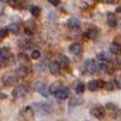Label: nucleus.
I'll list each match as a JSON object with an SVG mask.
<instances>
[{
    "instance_id": "nucleus-1",
    "label": "nucleus",
    "mask_w": 121,
    "mask_h": 121,
    "mask_svg": "<svg viewBox=\"0 0 121 121\" xmlns=\"http://www.w3.org/2000/svg\"><path fill=\"white\" fill-rule=\"evenodd\" d=\"M106 110L108 111V113L111 115V117L113 119H117L120 115H121V111H120V107L115 103H107L106 104Z\"/></svg>"
},
{
    "instance_id": "nucleus-2",
    "label": "nucleus",
    "mask_w": 121,
    "mask_h": 121,
    "mask_svg": "<svg viewBox=\"0 0 121 121\" xmlns=\"http://www.w3.org/2000/svg\"><path fill=\"white\" fill-rule=\"evenodd\" d=\"M27 92H28V87L27 86H24V84H18V86L13 89V97L14 98L23 97Z\"/></svg>"
},
{
    "instance_id": "nucleus-3",
    "label": "nucleus",
    "mask_w": 121,
    "mask_h": 121,
    "mask_svg": "<svg viewBox=\"0 0 121 121\" xmlns=\"http://www.w3.org/2000/svg\"><path fill=\"white\" fill-rule=\"evenodd\" d=\"M91 115L96 119H103L104 117V108L102 106H93L91 108Z\"/></svg>"
},
{
    "instance_id": "nucleus-4",
    "label": "nucleus",
    "mask_w": 121,
    "mask_h": 121,
    "mask_svg": "<svg viewBox=\"0 0 121 121\" xmlns=\"http://www.w3.org/2000/svg\"><path fill=\"white\" fill-rule=\"evenodd\" d=\"M84 69H86L88 73L93 74L97 71V64L96 61L92 60V59H88V60H86V63H84Z\"/></svg>"
},
{
    "instance_id": "nucleus-5",
    "label": "nucleus",
    "mask_w": 121,
    "mask_h": 121,
    "mask_svg": "<svg viewBox=\"0 0 121 121\" xmlns=\"http://www.w3.org/2000/svg\"><path fill=\"white\" fill-rule=\"evenodd\" d=\"M69 94H70V91H69V88L68 87H61L60 88V91H57L56 93H55V96H56L57 99H66L68 97H69Z\"/></svg>"
},
{
    "instance_id": "nucleus-6",
    "label": "nucleus",
    "mask_w": 121,
    "mask_h": 121,
    "mask_svg": "<svg viewBox=\"0 0 121 121\" xmlns=\"http://www.w3.org/2000/svg\"><path fill=\"white\" fill-rule=\"evenodd\" d=\"M104 86V83L102 80H91L89 83L87 84V87H88V89L89 91H97L98 88H101V87H103Z\"/></svg>"
},
{
    "instance_id": "nucleus-7",
    "label": "nucleus",
    "mask_w": 121,
    "mask_h": 121,
    "mask_svg": "<svg viewBox=\"0 0 121 121\" xmlns=\"http://www.w3.org/2000/svg\"><path fill=\"white\" fill-rule=\"evenodd\" d=\"M33 115H35V112H33V108H32V107H24V108L21 111V116L26 120L32 119Z\"/></svg>"
},
{
    "instance_id": "nucleus-8",
    "label": "nucleus",
    "mask_w": 121,
    "mask_h": 121,
    "mask_svg": "<svg viewBox=\"0 0 121 121\" xmlns=\"http://www.w3.org/2000/svg\"><path fill=\"white\" fill-rule=\"evenodd\" d=\"M69 51L71 52V54L74 55H79L82 51H83V46H82L80 43H78V42H75V43L70 45L69 46Z\"/></svg>"
},
{
    "instance_id": "nucleus-9",
    "label": "nucleus",
    "mask_w": 121,
    "mask_h": 121,
    "mask_svg": "<svg viewBox=\"0 0 121 121\" xmlns=\"http://www.w3.org/2000/svg\"><path fill=\"white\" fill-rule=\"evenodd\" d=\"M79 24H80V21L79 18L77 17H71L68 19V26H69V28H79Z\"/></svg>"
},
{
    "instance_id": "nucleus-10",
    "label": "nucleus",
    "mask_w": 121,
    "mask_h": 121,
    "mask_svg": "<svg viewBox=\"0 0 121 121\" xmlns=\"http://www.w3.org/2000/svg\"><path fill=\"white\" fill-rule=\"evenodd\" d=\"M84 89H86V86H84V83H83V82L77 80V82L74 83V91H75V92H77L78 94L83 93V92H84Z\"/></svg>"
},
{
    "instance_id": "nucleus-11",
    "label": "nucleus",
    "mask_w": 121,
    "mask_h": 121,
    "mask_svg": "<svg viewBox=\"0 0 121 121\" xmlns=\"http://www.w3.org/2000/svg\"><path fill=\"white\" fill-rule=\"evenodd\" d=\"M48 70H50L52 74H57L59 71H60V63H59V61H52V63L48 65Z\"/></svg>"
},
{
    "instance_id": "nucleus-12",
    "label": "nucleus",
    "mask_w": 121,
    "mask_h": 121,
    "mask_svg": "<svg viewBox=\"0 0 121 121\" xmlns=\"http://www.w3.org/2000/svg\"><path fill=\"white\" fill-rule=\"evenodd\" d=\"M38 108L43 113H50L52 111V106L50 103H38Z\"/></svg>"
},
{
    "instance_id": "nucleus-13",
    "label": "nucleus",
    "mask_w": 121,
    "mask_h": 121,
    "mask_svg": "<svg viewBox=\"0 0 121 121\" xmlns=\"http://www.w3.org/2000/svg\"><path fill=\"white\" fill-rule=\"evenodd\" d=\"M107 23H108L110 27H116L117 19H116V15L113 14V13H108V14H107Z\"/></svg>"
},
{
    "instance_id": "nucleus-14",
    "label": "nucleus",
    "mask_w": 121,
    "mask_h": 121,
    "mask_svg": "<svg viewBox=\"0 0 121 121\" xmlns=\"http://www.w3.org/2000/svg\"><path fill=\"white\" fill-rule=\"evenodd\" d=\"M97 59H98L99 61H102V63H107V61L111 60V55H110V52L103 51V52H99V54H98Z\"/></svg>"
},
{
    "instance_id": "nucleus-15",
    "label": "nucleus",
    "mask_w": 121,
    "mask_h": 121,
    "mask_svg": "<svg viewBox=\"0 0 121 121\" xmlns=\"http://www.w3.org/2000/svg\"><path fill=\"white\" fill-rule=\"evenodd\" d=\"M83 103V98L82 97H73L69 101V107H75V106H79V104Z\"/></svg>"
},
{
    "instance_id": "nucleus-16",
    "label": "nucleus",
    "mask_w": 121,
    "mask_h": 121,
    "mask_svg": "<svg viewBox=\"0 0 121 121\" xmlns=\"http://www.w3.org/2000/svg\"><path fill=\"white\" fill-rule=\"evenodd\" d=\"M17 73H18L19 77H27V75L29 74V68L28 66H23V65H22V66L18 68Z\"/></svg>"
},
{
    "instance_id": "nucleus-17",
    "label": "nucleus",
    "mask_w": 121,
    "mask_h": 121,
    "mask_svg": "<svg viewBox=\"0 0 121 121\" xmlns=\"http://www.w3.org/2000/svg\"><path fill=\"white\" fill-rule=\"evenodd\" d=\"M110 51L112 52V54H120L121 51V45L117 43V42H112L110 46Z\"/></svg>"
},
{
    "instance_id": "nucleus-18",
    "label": "nucleus",
    "mask_w": 121,
    "mask_h": 121,
    "mask_svg": "<svg viewBox=\"0 0 121 121\" xmlns=\"http://www.w3.org/2000/svg\"><path fill=\"white\" fill-rule=\"evenodd\" d=\"M60 88H61V84L59 83V82H54V83L48 87V91H50V93H54L55 94L57 91H60Z\"/></svg>"
},
{
    "instance_id": "nucleus-19",
    "label": "nucleus",
    "mask_w": 121,
    "mask_h": 121,
    "mask_svg": "<svg viewBox=\"0 0 121 121\" xmlns=\"http://www.w3.org/2000/svg\"><path fill=\"white\" fill-rule=\"evenodd\" d=\"M17 80V77H14L13 74H6L4 77V83L5 84H14Z\"/></svg>"
},
{
    "instance_id": "nucleus-20",
    "label": "nucleus",
    "mask_w": 121,
    "mask_h": 121,
    "mask_svg": "<svg viewBox=\"0 0 121 121\" xmlns=\"http://www.w3.org/2000/svg\"><path fill=\"white\" fill-rule=\"evenodd\" d=\"M8 55H9L8 48H1V50H0V64L4 63L6 59H8Z\"/></svg>"
},
{
    "instance_id": "nucleus-21",
    "label": "nucleus",
    "mask_w": 121,
    "mask_h": 121,
    "mask_svg": "<svg viewBox=\"0 0 121 121\" xmlns=\"http://www.w3.org/2000/svg\"><path fill=\"white\" fill-rule=\"evenodd\" d=\"M17 59L21 64H23V66H27L28 65V56H26L24 54H19Z\"/></svg>"
},
{
    "instance_id": "nucleus-22",
    "label": "nucleus",
    "mask_w": 121,
    "mask_h": 121,
    "mask_svg": "<svg viewBox=\"0 0 121 121\" xmlns=\"http://www.w3.org/2000/svg\"><path fill=\"white\" fill-rule=\"evenodd\" d=\"M89 38H97V36H98V29L97 28H91V29H88V32L86 33Z\"/></svg>"
},
{
    "instance_id": "nucleus-23",
    "label": "nucleus",
    "mask_w": 121,
    "mask_h": 121,
    "mask_svg": "<svg viewBox=\"0 0 121 121\" xmlns=\"http://www.w3.org/2000/svg\"><path fill=\"white\" fill-rule=\"evenodd\" d=\"M80 36V29L79 28H71L69 29V37L74 38V37H79Z\"/></svg>"
},
{
    "instance_id": "nucleus-24",
    "label": "nucleus",
    "mask_w": 121,
    "mask_h": 121,
    "mask_svg": "<svg viewBox=\"0 0 121 121\" xmlns=\"http://www.w3.org/2000/svg\"><path fill=\"white\" fill-rule=\"evenodd\" d=\"M45 86H46V84L42 83V82H36V83L33 84V89L36 91V92H40V93H41V91L43 89Z\"/></svg>"
},
{
    "instance_id": "nucleus-25",
    "label": "nucleus",
    "mask_w": 121,
    "mask_h": 121,
    "mask_svg": "<svg viewBox=\"0 0 121 121\" xmlns=\"http://www.w3.org/2000/svg\"><path fill=\"white\" fill-rule=\"evenodd\" d=\"M97 70H99L101 73H107V70H108V64L101 63L99 65H97Z\"/></svg>"
},
{
    "instance_id": "nucleus-26",
    "label": "nucleus",
    "mask_w": 121,
    "mask_h": 121,
    "mask_svg": "<svg viewBox=\"0 0 121 121\" xmlns=\"http://www.w3.org/2000/svg\"><path fill=\"white\" fill-rule=\"evenodd\" d=\"M35 69H36V71H45L46 70V64L45 63H38V64H36L35 65Z\"/></svg>"
},
{
    "instance_id": "nucleus-27",
    "label": "nucleus",
    "mask_w": 121,
    "mask_h": 121,
    "mask_svg": "<svg viewBox=\"0 0 121 121\" xmlns=\"http://www.w3.org/2000/svg\"><path fill=\"white\" fill-rule=\"evenodd\" d=\"M29 10H31V14L32 15H35V17H37L38 14H40V12H41V9L38 8V6H31V9H29Z\"/></svg>"
},
{
    "instance_id": "nucleus-28",
    "label": "nucleus",
    "mask_w": 121,
    "mask_h": 121,
    "mask_svg": "<svg viewBox=\"0 0 121 121\" xmlns=\"http://www.w3.org/2000/svg\"><path fill=\"white\" fill-rule=\"evenodd\" d=\"M8 31H10V32H13V33H18V31H19V26L18 24H10L8 27Z\"/></svg>"
},
{
    "instance_id": "nucleus-29",
    "label": "nucleus",
    "mask_w": 121,
    "mask_h": 121,
    "mask_svg": "<svg viewBox=\"0 0 121 121\" xmlns=\"http://www.w3.org/2000/svg\"><path fill=\"white\" fill-rule=\"evenodd\" d=\"M40 56H41L40 50H32V52H31V57L32 59H38Z\"/></svg>"
},
{
    "instance_id": "nucleus-30",
    "label": "nucleus",
    "mask_w": 121,
    "mask_h": 121,
    "mask_svg": "<svg viewBox=\"0 0 121 121\" xmlns=\"http://www.w3.org/2000/svg\"><path fill=\"white\" fill-rule=\"evenodd\" d=\"M48 93H50V91H48V86H45V87H43V89L41 91V94H42L43 97H47V96H48Z\"/></svg>"
},
{
    "instance_id": "nucleus-31",
    "label": "nucleus",
    "mask_w": 121,
    "mask_h": 121,
    "mask_svg": "<svg viewBox=\"0 0 121 121\" xmlns=\"http://www.w3.org/2000/svg\"><path fill=\"white\" fill-rule=\"evenodd\" d=\"M104 86H106V88L108 91H112L113 88H115V87H113V86H115V83H113V82H108V83H104Z\"/></svg>"
},
{
    "instance_id": "nucleus-32",
    "label": "nucleus",
    "mask_w": 121,
    "mask_h": 121,
    "mask_svg": "<svg viewBox=\"0 0 121 121\" xmlns=\"http://www.w3.org/2000/svg\"><path fill=\"white\" fill-rule=\"evenodd\" d=\"M6 32H8V29H0V37H5V35H6Z\"/></svg>"
},
{
    "instance_id": "nucleus-33",
    "label": "nucleus",
    "mask_w": 121,
    "mask_h": 121,
    "mask_svg": "<svg viewBox=\"0 0 121 121\" xmlns=\"http://www.w3.org/2000/svg\"><path fill=\"white\" fill-rule=\"evenodd\" d=\"M48 3H50L51 5H59V4H60L59 0H48Z\"/></svg>"
},
{
    "instance_id": "nucleus-34",
    "label": "nucleus",
    "mask_w": 121,
    "mask_h": 121,
    "mask_svg": "<svg viewBox=\"0 0 121 121\" xmlns=\"http://www.w3.org/2000/svg\"><path fill=\"white\" fill-rule=\"evenodd\" d=\"M115 84H116V86L119 87V88H121V77H120V78H117V79H116Z\"/></svg>"
},
{
    "instance_id": "nucleus-35",
    "label": "nucleus",
    "mask_w": 121,
    "mask_h": 121,
    "mask_svg": "<svg viewBox=\"0 0 121 121\" xmlns=\"http://www.w3.org/2000/svg\"><path fill=\"white\" fill-rule=\"evenodd\" d=\"M24 35H26V37H29V36H31L32 33H31V31H28V29H26V31H24Z\"/></svg>"
},
{
    "instance_id": "nucleus-36",
    "label": "nucleus",
    "mask_w": 121,
    "mask_h": 121,
    "mask_svg": "<svg viewBox=\"0 0 121 121\" xmlns=\"http://www.w3.org/2000/svg\"><path fill=\"white\" fill-rule=\"evenodd\" d=\"M117 63H119V65L121 66V55H119V56H117Z\"/></svg>"
},
{
    "instance_id": "nucleus-37",
    "label": "nucleus",
    "mask_w": 121,
    "mask_h": 121,
    "mask_svg": "<svg viewBox=\"0 0 121 121\" xmlns=\"http://www.w3.org/2000/svg\"><path fill=\"white\" fill-rule=\"evenodd\" d=\"M116 10H117V12L120 13V12H121V6H117V9H116Z\"/></svg>"
},
{
    "instance_id": "nucleus-38",
    "label": "nucleus",
    "mask_w": 121,
    "mask_h": 121,
    "mask_svg": "<svg viewBox=\"0 0 121 121\" xmlns=\"http://www.w3.org/2000/svg\"><path fill=\"white\" fill-rule=\"evenodd\" d=\"M1 40H3V38H1V37H0V41H1Z\"/></svg>"
}]
</instances>
